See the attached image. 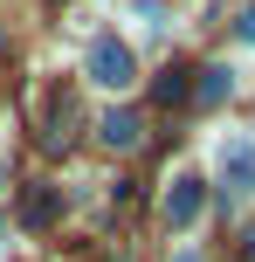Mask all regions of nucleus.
I'll use <instances>...</instances> for the list:
<instances>
[{"instance_id":"10","label":"nucleus","mask_w":255,"mask_h":262,"mask_svg":"<svg viewBox=\"0 0 255 262\" xmlns=\"http://www.w3.org/2000/svg\"><path fill=\"white\" fill-rule=\"evenodd\" d=\"M242 41H255V7H248V14H242Z\"/></svg>"},{"instance_id":"2","label":"nucleus","mask_w":255,"mask_h":262,"mask_svg":"<svg viewBox=\"0 0 255 262\" xmlns=\"http://www.w3.org/2000/svg\"><path fill=\"white\" fill-rule=\"evenodd\" d=\"M200 207H207L200 180H193V172H179V180L166 186V228H193V221H200Z\"/></svg>"},{"instance_id":"5","label":"nucleus","mask_w":255,"mask_h":262,"mask_svg":"<svg viewBox=\"0 0 255 262\" xmlns=\"http://www.w3.org/2000/svg\"><path fill=\"white\" fill-rule=\"evenodd\" d=\"M69 131H76V97H55V111H49V131H41V145H49V152H62L69 145Z\"/></svg>"},{"instance_id":"12","label":"nucleus","mask_w":255,"mask_h":262,"mask_svg":"<svg viewBox=\"0 0 255 262\" xmlns=\"http://www.w3.org/2000/svg\"><path fill=\"white\" fill-rule=\"evenodd\" d=\"M0 235H7V214H0Z\"/></svg>"},{"instance_id":"6","label":"nucleus","mask_w":255,"mask_h":262,"mask_svg":"<svg viewBox=\"0 0 255 262\" xmlns=\"http://www.w3.org/2000/svg\"><path fill=\"white\" fill-rule=\"evenodd\" d=\"M138 138H145V131H138V118H131V111H110V118H104V145H118V152H131Z\"/></svg>"},{"instance_id":"4","label":"nucleus","mask_w":255,"mask_h":262,"mask_svg":"<svg viewBox=\"0 0 255 262\" xmlns=\"http://www.w3.org/2000/svg\"><path fill=\"white\" fill-rule=\"evenodd\" d=\"M21 221H28V228H55V221H62L55 186H28V193H21Z\"/></svg>"},{"instance_id":"3","label":"nucleus","mask_w":255,"mask_h":262,"mask_svg":"<svg viewBox=\"0 0 255 262\" xmlns=\"http://www.w3.org/2000/svg\"><path fill=\"white\" fill-rule=\"evenodd\" d=\"M221 172H228L235 193L255 186V138H228V145H221Z\"/></svg>"},{"instance_id":"9","label":"nucleus","mask_w":255,"mask_h":262,"mask_svg":"<svg viewBox=\"0 0 255 262\" xmlns=\"http://www.w3.org/2000/svg\"><path fill=\"white\" fill-rule=\"evenodd\" d=\"M131 14H138V21H145V35H159V21H166V7H159V0H138Z\"/></svg>"},{"instance_id":"7","label":"nucleus","mask_w":255,"mask_h":262,"mask_svg":"<svg viewBox=\"0 0 255 262\" xmlns=\"http://www.w3.org/2000/svg\"><path fill=\"white\" fill-rule=\"evenodd\" d=\"M187 76H193V69H159V83H152V97H159L166 111H173V104H187V90H193Z\"/></svg>"},{"instance_id":"13","label":"nucleus","mask_w":255,"mask_h":262,"mask_svg":"<svg viewBox=\"0 0 255 262\" xmlns=\"http://www.w3.org/2000/svg\"><path fill=\"white\" fill-rule=\"evenodd\" d=\"M187 262H193V255H187Z\"/></svg>"},{"instance_id":"8","label":"nucleus","mask_w":255,"mask_h":262,"mask_svg":"<svg viewBox=\"0 0 255 262\" xmlns=\"http://www.w3.org/2000/svg\"><path fill=\"white\" fill-rule=\"evenodd\" d=\"M228 90H235V76H228V69H200V104H221Z\"/></svg>"},{"instance_id":"1","label":"nucleus","mask_w":255,"mask_h":262,"mask_svg":"<svg viewBox=\"0 0 255 262\" xmlns=\"http://www.w3.org/2000/svg\"><path fill=\"white\" fill-rule=\"evenodd\" d=\"M83 76H90L97 90H131L138 62H131V49H124L118 35H97V41H90V55H83Z\"/></svg>"},{"instance_id":"11","label":"nucleus","mask_w":255,"mask_h":262,"mask_svg":"<svg viewBox=\"0 0 255 262\" xmlns=\"http://www.w3.org/2000/svg\"><path fill=\"white\" fill-rule=\"evenodd\" d=\"M242 255H248V262H255V228H248V235H242Z\"/></svg>"}]
</instances>
